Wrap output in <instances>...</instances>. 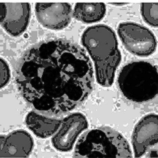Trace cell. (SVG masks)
Returning <instances> with one entry per match:
<instances>
[{
  "label": "cell",
  "instance_id": "cell-13",
  "mask_svg": "<svg viewBox=\"0 0 158 158\" xmlns=\"http://www.w3.org/2000/svg\"><path fill=\"white\" fill-rule=\"evenodd\" d=\"M158 3H143L141 5V13L144 21L149 26L158 27Z\"/></svg>",
  "mask_w": 158,
  "mask_h": 158
},
{
  "label": "cell",
  "instance_id": "cell-15",
  "mask_svg": "<svg viewBox=\"0 0 158 158\" xmlns=\"http://www.w3.org/2000/svg\"><path fill=\"white\" fill-rule=\"evenodd\" d=\"M109 4H111L112 5H114L117 6H123L126 5L127 4H129V3H109Z\"/></svg>",
  "mask_w": 158,
  "mask_h": 158
},
{
  "label": "cell",
  "instance_id": "cell-14",
  "mask_svg": "<svg viewBox=\"0 0 158 158\" xmlns=\"http://www.w3.org/2000/svg\"><path fill=\"white\" fill-rule=\"evenodd\" d=\"M1 89L8 85L11 79V72L8 64L4 59L1 58Z\"/></svg>",
  "mask_w": 158,
  "mask_h": 158
},
{
  "label": "cell",
  "instance_id": "cell-2",
  "mask_svg": "<svg viewBox=\"0 0 158 158\" xmlns=\"http://www.w3.org/2000/svg\"><path fill=\"white\" fill-rule=\"evenodd\" d=\"M81 43L94 62L97 82L111 86L122 59L115 32L107 25L90 27L84 31Z\"/></svg>",
  "mask_w": 158,
  "mask_h": 158
},
{
  "label": "cell",
  "instance_id": "cell-12",
  "mask_svg": "<svg viewBox=\"0 0 158 158\" xmlns=\"http://www.w3.org/2000/svg\"><path fill=\"white\" fill-rule=\"evenodd\" d=\"M106 4L103 3H77L73 10V16L78 21L86 23H96L105 15Z\"/></svg>",
  "mask_w": 158,
  "mask_h": 158
},
{
  "label": "cell",
  "instance_id": "cell-5",
  "mask_svg": "<svg viewBox=\"0 0 158 158\" xmlns=\"http://www.w3.org/2000/svg\"><path fill=\"white\" fill-rule=\"evenodd\" d=\"M117 34L126 49L135 56L148 57L156 51L155 36L148 28L132 22L120 23Z\"/></svg>",
  "mask_w": 158,
  "mask_h": 158
},
{
  "label": "cell",
  "instance_id": "cell-8",
  "mask_svg": "<svg viewBox=\"0 0 158 158\" xmlns=\"http://www.w3.org/2000/svg\"><path fill=\"white\" fill-rule=\"evenodd\" d=\"M31 14L30 3H0L1 26L12 36H19L26 31Z\"/></svg>",
  "mask_w": 158,
  "mask_h": 158
},
{
  "label": "cell",
  "instance_id": "cell-9",
  "mask_svg": "<svg viewBox=\"0 0 158 158\" xmlns=\"http://www.w3.org/2000/svg\"><path fill=\"white\" fill-rule=\"evenodd\" d=\"M35 11L39 22L53 30L67 27L73 16L72 6L68 3H36Z\"/></svg>",
  "mask_w": 158,
  "mask_h": 158
},
{
  "label": "cell",
  "instance_id": "cell-11",
  "mask_svg": "<svg viewBox=\"0 0 158 158\" xmlns=\"http://www.w3.org/2000/svg\"><path fill=\"white\" fill-rule=\"evenodd\" d=\"M63 117L48 116L35 110L30 112L25 118L27 127L39 138L52 137L60 127Z\"/></svg>",
  "mask_w": 158,
  "mask_h": 158
},
{
  "label": "cell",
  "instance_id": "cell-6",
  "mask_svg": "<svg viewBox=\"0 0 158 158\" xmlns=\"http://www.w3.org/2000/svg\"><path fill=\"white\" fill-rule=\"evenodd\" d=\"M133 156L135 158H158V117L148 114L135 125L132 136Z\"/></svg>",
  "mask_w": 158,
  "mask_h": 158
},
{
  "label": "cell",
  "instance_id": "cell-4",
  "mask_svg": "<svg viewBox=\"0 0 158 158\" xmlns=\"http://www.w3.org/2000/svg\"><path fill=\"white\" fill-rule=\"evenodd\" d=\"M117 84L123 96L137 103L146 102L158 94V69L150 62H131L120 70Z\"/></svg>",
  "mask_w": 158,
  "mask_h": 158
},
{
  "label": "cell",
  "instance_id": "cell-3",
  "mask_svg": "<svg viewBox=\"0 0 158 158\" xmlns=\"http://www.w3.org/2000/svg\"><path fill=\"white\" fill-rule=\"evenodd\" d=\"M131 147L122 134L109 127L86 131L75 145L73 158H132Z\"/></svg>",
  "mask_w": 158,
  "mask_h": 158
},
{
  "label": "cell",
  "instance_id": "cell-7",
  "mask_svg": "<svg viewBox=\"0 0 158 158\" xmlns=\"http://www.w3.org/2000/svg\"><path fill=\"white\" fill-rule=\"evenodd\" d=\"M88 127V120L83 114L80 112L69 114L63 117L60 127L52 137V144L60 152H70L80 136Z\"/></svg>",
  "mask_w": 158,
  "mask_h": 158
},
{
  "label": "cell",
  "instance_id": "cell-10",
  "mask_svg": "<svg viewBox=\"0 0 158 158\" xmlns=\"http://www.w3.org/2000/svg\"><path fill=\"white\" fill-rule=\"evenodd\" d=\"M0 157H29L34 147V139L23 129L13 131L8 135H1Z\"/></svg>",
  "mask_w": 158,
  "mask_h": 158
},
{
  "label": "cell",
  "instance_id": "cell-1",
  "mask_svg": "<svg viewBox=\"0 0 158 158\" xmlns=\"http://www.w3.org/2000/svg\"><path fill=\"white\" fill-rule=\"evenodd\" d=\"M25 101L34 110L60 117L86 101L94 75L85 50L67 40H48L32 47L20 61L15 78Z\"/></svg>",
  "mask_w": 158,
  "mask_h": 158
}]
</instances>
